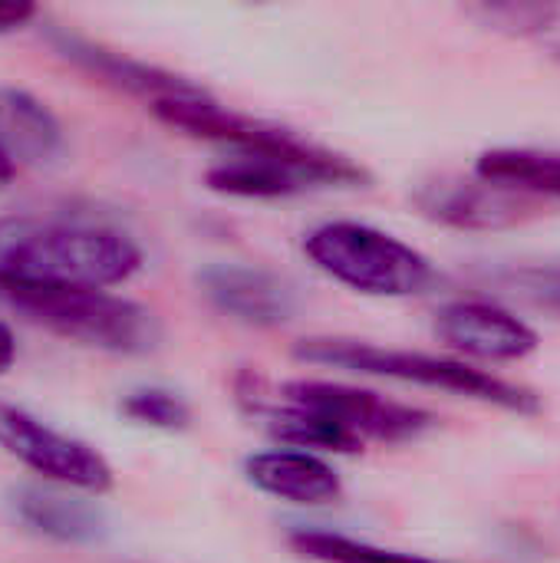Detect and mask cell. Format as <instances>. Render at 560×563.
I'll list each match as a JSON object with an SVG mask.
<instances>
[{
  "mask_svg": "<svg viewBox=\"0 0 560 563\" xmlns=\"http://www.w3.org/2000/svg\"><path fill=\"white\" fill-rule=\"evenodd\" d=\"M13 360H17V340H13L10 327L0 323V376L13 366Z\"/></svg>",
  "mask_w": 560,
  "mask_h": 563,
  "instance_id": "22",
  "label": "cell"
},
{
  "mask_svg": "<svg viewBox=\"0 0 560 563\" xmlns=\"http://www.w3.org/2000/svg\"><path fill=\"white\" fill-rule=\"evenodd\" d=\"M0 449L43 482L66 492L106 495L116 485L112 465L92 445L63 435L7 402H0Z\"/></svg>",
  "mask_w": 560,
  "mask_h": 563,
  "instance_id": "7",
  "label": "cell"
},
{
  "mask_svg": "<svg viewBox=\"0 0 560 563\" xmlns=\"http://www.w3.org/2000/svg\"><path fill=\"white\" fill-rule=\"evenodd\" d=\"M139 271L142 247L112 224L56 214H0V277L109 290Z\"/></svg>",
  "mask_w": 560,
  "mask_h": 563,
  "instance_id": "1",
  "label": "cell"
},
{
  "mask_svg": "<svg viewBox=\"0 0 560 563\" xmlns=\"http://www.w3.org/2000/svg\"><path fill=\"white\" fill-rule=\"evenodd\" d=\"M205 185L215 195L277 201L320 188H366L370 172L317 142L290 152H231V158L205 172Z\"/></svg>",
  "mask_w": 560,
  "mask_h": 563,
  "instance_id": "5",
  "label": "cell"
},
{
  "mask_svg": "<svg viewBox=\"0 0 560 563\" xmlns=\"http://www.w3.org/2000/svg\"><path fill=\"white\" fill-rule=\"evenodd\" d=\"M10 508L23 528H30L40 538L59 541V544H96L106 538V518L96 505L53 488H17L10 495Z\"/></svg>",
  "mask_w": 560,
  "mask_h": 563,
  "instance_id": "12",
  "label": "cell"
},
{
  "mask_svg": "<svg viewBox=\"0 0 560 563\" xmlns=\"http://www.w3.org/2000/svg\"><path fill=\"white\" fill-rule=\"evenodd\" d=\"M287 544L297 558L310 563H449L422 554L393 551L373 541H360L340 531H317V528H297L287 534Z\"/></svg>",
  "mask_w": 560,
  "mask_h": 563,
  "instance_id": "17",
  "label": "cell"
},
{
  "mask_svg": "<svg viewBox=\"0 0 560 563\" xmlns=\"http://www.w3.org/2000/svg\"><path fill=\"white\" fill-rule=\"evenodd\" d=\"M0 145L13 162H50L63 148V129L36 96L0 89Z\"/></svg>",
  "mask_w": 560,
  "mask_h": 563,
  "instance_id": "14",
  "label": "cell"
},
{
  "mask_svg": "<svg viewBox=\"0 0 560 563\" xmlns=\"http://www.w3.org/2000/svg\"><path fill=\"white\" fill-rule=\"evenodd\" d=\"M508 290L521 294L535 307L560 313V267H515L498 277Z\"/></svg>",
  "mask_w": 560,
  "mask_h": 563,
  "instance_id": "20",
  "label": "cell"
},
{
  "mask_svg": "<svg viewBox=\"0 0 560 563\" xmlns=\"http://www.w3.org/2000/svg\"><path fill=\"white\" fill-rule=\"evenodd\" d=\"M56 46L63 49L66 59L79 63L83 69L96 73L99 79H106L112 86H122V89H129L135 96H145L149 102L172 99V96H188V92L201 89V86H195V82H188V79H182L175 73H165L158 66L139 63L132 56L102 49L96 43H86V40H76V36H66V33L56 36Z\"/></svg>",
  "mask_w": 560,
  "mask_h": 563,
  "instance_id": "13",
  "label": "cell"
},
{
  "mask_svg": "<svg viewBox=\"0 0 560 563\" xmlns=\"http://www.w3.org/2000/svg\"><path fill=\"white\" fill-rule=\"evenodd\" d=\"M264 422H267V435L287 449H297V452H333V455H356L363 452L366 445L356 442L347 429H340L337 422L317 416V412H307V409H297V406H287V402H274V406H254Z\"/></svg>",
  "mask_w": 560,
  "mask_h": 563,
  "instance_id": "16",
  "label": "cell"
},
{
  "mask_svg": "<svg viewBox=\"0 0 560 563\" xmlns=\"http://www.w3.org/2000/svg\"><path fill=\"white\" fill-rule=\"evenodd\" d=\"M416 208L446 228L459 231H505L525 224L535 214V201L521 191L498 188L492 181L439 175L413 191Z\"/></svg>",
  "mask_w": 560,
  "mask_h": 563,
  "instance_id": "8",
  "label": "cell"
},
{
  "mask_svg": "<svg viewBox=\"0 0 560 563\" xmlns=\"http://www.w3.org/2000/svg\"><path fill=\"white\" fill-rule=\"evenodd\" d=\"M469 16L512 36H551L560 30V7L551 3H479Z\"/></svg>",
  "mask_w": 560,
  "mask_h": 563,
  "instance_id": "18",
  "label": "cell"
},
{
  "mask_svg": "<svg viewBox=\"0 0 560 563\" xmlns=\"http://www.w3.org/2000/svg\"><path fill=\"white\" fill-rule=\"evenodd\" d=\"M122 416L132 419L135 426L145 429H162V432H182L191 422V409L182 396L168 389H135L122 399Z\"/></svg>",
  "mask_w": 560,
  "mask_h": 563,
  "instance_id": "19",
  "label": "cell"
},
{
  "mask_svg": "<svg viewBox=\"0 0 560 563\" xmlns=\"http://www.w3.org/2000/svg\"><path fill=\"white\" fill-rule=\"evenodd\" d=\"M36 16V7L26 0H13V3H0V33L3 30H17L23 23H30Z\"/></svg>",
  "mask_w": 560,
  "mask_h": 563,
  "instance_id": "21",
  "label": "cell"
},
{
  "mask_svg": "<svg viewBox=\"0 0 560 563\" xmlns=\"http://www.w3.org/2000/svg\"><path fill=\"white\" fill-rule=\"evenodd\" d=\"M0 307L53 336L116 356H145L162 343V323L149 307L102 287L0 277Z\"/></svg>",
  "mask_w": 560,
  "mask_h": 563,
  "instance_id": "2",
  "label": "cell"
},
{
  "mask_svg": "<svg viewBox=\"0 0 560 563\" xmlns=\"http://www.w3.org/2000/svg\"><path fill=\"white\" fill-rule=\"evenodd\" d=\"M244 478L261 495H271L300 508H323L343 498L340 472L314 452L271 449L244 459Z\"/></svg>",
  "mask_w": 560,
  "mask_h": 563,
  "instance_id": "11",
  "label": "cell"
},
{
  "mask_svg": "<svg viewBox=\"0 0 560 563\" xmlns=\"http://www.w3.org/2000/svg\"><path fill=\"white\" fill-rule=\"evenodd\" d=\"M294 360L310 363V366L347 369L360 376H380V379H393L406 386L439 389V393L475 399V402L518 412V416L541 412V399L531 389L508 383L495 373L475 369L465 360L432 356L419 350H396V346H380V343L347 340V336H310V340L294 343Z\"/></svg>",
  "mask_w": 560,
  "mask_h": 563,
  "instance_id": "3",
  "label": "cell"
},
{
  "mask_svg": "<svg viewBox=\"0 0 560 563\" xmlns=\"http://www.w3.org/2000/svg\"><path fill=\"white\" fill-rule=\"evenodd\" d=\"M277 402L317 412L340 429H347L356 442L370 445H403L416 442L436 429V416L396 399H386L373 389L330 383V379H290L277 389Z\"/></svg>",
  "mask_w": 560,
  "mask_h": 563,
  "instance_id": "6",
  "label": "cell"
},
{
  "mask_svg": "<svg viewBox=\"0 0 560 563\" xmlns=\"http://www.w3.org/2000/svg\"><path fill=\"white\" fill-rule=\"evenodd\" d=\"M475 175L508 191L528 198L548 195L560 198V148H531V145H502L475 158Z\"/></svg>",
  "mask_w": 560,
  "mask_h": 563,
  "instance_id": "15",
  "label": "cell"
},
{
  "mask_svg": "<svg viewBox=\"0 0 560 563\" xmlns=\"http://www.w3.org/2000/svg\"><path fill=\"white\" fill-rule=\"evenodd\" d=\"M432 330L449 350L479 363H521L541 346L531 323L492 300H452L436 313Z\"/></svg>",
  "mask_w": 560,
  "mask_h": 563,
  "instance_id": "9",
  "label": "cell"
},
{
  "mask_svg": "<svg viewBox=\"0 0 560 563\" xmlns=\"http://www.w3.org/2000/svg\"><path fill=\"white\" fill-rule=\"evenodd\" d=\"M304 254L317 271L366 297H416L436 280L422 251L360 221L317 224L304 238Z\"/></svg>",
  "mask_w": 560,
  "mask_h": 563,
  "instance_id": "4",
  "label": "cell"
},
{
  "mask_svg": "<svg viewBox=\"0 0 560 563\" xmlns=\"http://www.w3.org/2000/svg\"><path fill=\"white\" fill-rule=\"evenodd\" d=\"M13 175H17V162H13V158L7 155V148L0 145V185H7Z\"/></svg>",
  "mask_w": 560,
  "mask_h": 563,
  "instance_id": "23",
  "label": "cell"
},
{
  "mask_svg": "<svg viewBox=\"0 0 560 563\" xmlns=\"http://www.w3.org/2000/svg\"><path fill=\"white\" fill-rule=\"evenodd\" d=\"M198 287L218 313L248 327H281L297 310L294 284L264 267L211 264L198 274Z\"/></svg>",
  "mask_w": 560,
  "mask_h": 563,
  "instance_id": "10",
  "label": "cell"
}]
</instances>
